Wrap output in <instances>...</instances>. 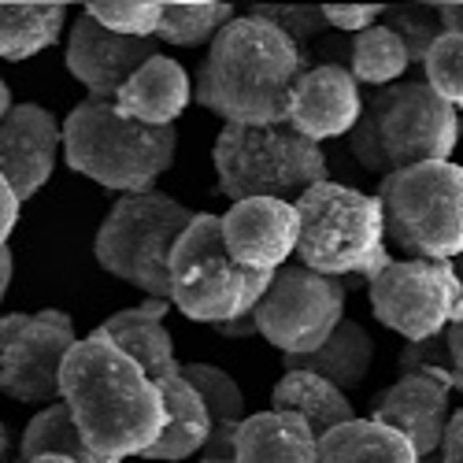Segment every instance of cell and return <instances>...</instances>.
<instances>
[{"label":"cell","mask_w":463,"mask_h":463,"mask_svg":"<svg viewBox=\"0 0 463 463\" xmlns=\"http://www.w3.org/2000/svg\"><path fill=\"white\" fill-rule=\"evenodd\" d=\"M189 222L193 212L167 193H130V197L115 201L108 219L100 222L93 256L108 275L137 286L141 293H148V300H167V260Z\"/></svg>","instance_id":"8"},{"label":"cell","mask_w":463,"mask_h":463,"mask_svg":"<svg viewBox=\"0 0 463 463\" xmlns=\"http://www.w3.org/2000/svg\"><path fill=\"white\" fill-rule=\"evenodd\" d=\"M449 415H452V390L427 374H401L374 397L371 408L374 422L408 438L415 459H427L438 452Z\"/></svg>","instance_id":"17"},{"label":"cell","mask_w":463,"mask_h":463,"mask_svg":"<svg viewBox=\"0 0 463 463\" xmlns=\"http://www.w3.org/2000/svg\"><path fill=\"white\" fill-rule=\"evenodd\" d=\"M219 193L230 201L271 197L293 204L300 193L330 182L326 152L282 127H222L212 148Z\"/></svg>","instance_id":"7"},{"label":"cell","mask_w":463,"mask_h":463,"mask_svg":"<svg viewBox=\"0 0 463 463\" xmlns=\"http://www.w3.org/2000/svg\"><path fill=\"white\" fill-rule=\"evenodd\" d=\"M60 148L71 171L111 193H148L175 167L178 130L141 127L115 111L111 100H79L60 123Z\"/></svg>","instance_id":"3"},{"label":"cell","mask_w":463,"mask_h":463,"mask_svg":"<svg viewBox=\"0 0 463 463\" xmlns=\"http://www.w3.org/2000/svg\"><path fill=\"white\" fill-rule=\"evenodd\" d=\"M401 374H427L449 390H463V319H452L427 341H404L397 356Z\"/></svg>","instance_id":"28"},{"label":"cell","mask_w":463,"mask_h":463,"mask_svg":"<svg viewBox=\"0 0 463 463\" xmlns=\"http://www.w3.org/2000/svg\"><path fill=\"white\" fill-rule=\"evenodd\" d=\"M371 312L404 341H427L441 334L452 319H463V286L452 263L434 260H397L382 267L367 282Z\"/></svg>","instance_id":"10"},{"label":"cell","mask_w":463,"mask_h":463,"mask_svg":"<svg viewBox=\"0 0 463 463\" xmlns=\"http://www.w3.org/2000/svg\"><path fill=\"white\" fill-rule=\"evenodd\" d=\"M360 111L364 93L353 82V74L334 63H312L289 93L286 127L297 130L304 141L323 145L330 137H349Z\"/></svg>","instance_id":"15"},{"label":"cell","mask_w":463,"mask_h":463,"mask_svg":"<svg viewBox=\"0 0 463 463\" xmlns=\"http://www.w3.org/2000/svg\"><path fill=\"white\" fill-rule=\"evenodd\" d=\"M307 71L304 52L271 23L238 15L226 23L193 82V100L226 127H282L289 93Z\"/></svg>","instance_id":"2"},{"label":"cell","mask_w":463,"mask_h":463,"mask_svg":"<svg viewBox=\"0 0 463 463\" xmlns=\"http://www.w3.org/2000/svg\"><path fill=\"white\" fill-rule=\"evenodd\" d=\"M234 463H319V438L289 411H256L238 422Z\"/></svg>","instance_id":"20"},{"label":"cell","mask_w":463,"mask_h":463,"mask_svg":"<svg viewBox=\"0 0 463 463\" xmlns=\"http://www.w3.org/2000/svg\"><path fill=\"white\" fill-rule=\"evenodd\" d=\"M156 52H160L156 37H119L97 26L86 12H79L67 33L63 63L71 79H79L93 100H115L119 86Z\"/></svg>","instance_id":"13"},{"label":"cell","mask_w":463,"mask_h":463,"mask_svg":"<svg viewBox=\"0 0 463 463\" xmlns=\"http://www.w3.org/2000/svg\"><path fill=\"white\" fill-rule=\"evenodd\" d=\"M422 67H427L430 93L459 111V104H463V33H441L430 45V52L422 56Z\"/></svg>","instance_id":"31"},{"label":"cell","mask_w":463,"mask_h":463,"mask_svg":"<svg viewBox=\"0 0 463 463\" xmlns=\"http://www.w3.org/2000/svg\"><path fill=\"white\" fill-rule=\"evenodd\" d=\"M19 212H23V201L15 197V189L8 185V178L0 175V249H8L12 230L19 226Z\"/></svg>","instance_id":"37"},{"label":"cell","mask_w":463,"mask_h":463,"mask_svg":"<svg viewBox=\"0 0 463 463\" xmlns=\"http://www.w3.org/2000/svg\"><path fill=\"white\" fill-rule=\"evenodd\" d=\"M385 249H397L404 260L452 263L463 252V167L419 164L385 175L378 185Z\"/></svg>","instance_id":"6"},{"label":"cell","mask_w":463,"mask_h":463,"mask_svg":"<svg viewBox=\"0 0 463 463\" xmlns=\"http://www.w3.org/2000/svg\"><path fill=\"white\" fill-rule=\"evenodd\" d=\"M171 293L167 300L193 323H226L241 312L249 289V271L226 256L219 215L193 212V222L182 230V238L167 260Z\"/></svg>","instance_id":"9"},{"label":"cell","mask_w":463,"mask_h":463,"mask_svg":"<svg viewBox=\"0 0 463 463\" xmlns=\"http://www.w3.org/2000/svg\"><path fill=\"white\" fill-rule=\"evenodd\" d=\"M60 401L71 408L97 463H127L164 434V397L156 382L100 330L71 345L60 367Z\"/></svg>","instance_id":"1"},{"label":"cell","mask_w":463,"mask_h":463,"mask_svg":"<svg viewBox=\"0 0 463 463\" xmlns=\"http://www.w3.org/2000/svg\"><path fill=\"white\" fill-rule=\"evenodd\" d=\"M319 463H415L408 438L374 419H353L319 438Z\"/></svg>","instance_id":"24"},{"label":"cell","mask_w":463,"mask_h":463,"mask_svg":"<svg viewBox=\"0 0 463 463\" xmlns=\"http://www.w3.org/2000/svg\"><path fill=\"white\" fill-rule=\"evenodd\" d=\"M226 256L245 271H279L297 249V212L286 201L252 197L230 204L226 215H219Z\"/></svg>","instance_id":"14"},{"label":"cell","mask_w":463,"mask_h":463,"mask_svg":"<svg viewBox=\"0 0 463 463\" xmlns=\"http://www.w3.org/2000/svg\"><path fill=\"white\" fill-rule=\"evenodd\" d=\"M319 12H323V19H326V30H337V33L356 37V33H364L367 26L378 23L382 5H367V8H337V5H326V8H319Z\"/></svg>","instance_id":"35"},{"label":"cell","mask_w":463,"mask_h":463,"mask_svg":"<svg viewBox=\"0 0 463 463\" xmlns=\"http://www.w3.org/2000/svg\"><path fill=\"white\" fill-rule=\"evenodd\" d=\"M252 19H263V23H271L275 30H282L289 42L304 52L307 60V45L319 42V37L326 33V19L319 8H282V5H252L249 8Z\"/></svg>","instance_id":"34"},{"label":"cell","mask_w":463,"mask_h":463,"mask_svg":"<svg viewBox=\"0 0 463 463\" xmlns=\"http://www.w3.org/2000/svg\"><path fill=\"white\" fill-rule=\"evenodd\" d=\"M438 459L441 463H463V411L456 408V415H449V427L441 434L438 445Z\"/></svg>","instance_id":"38"},{"label":"cell","mask_w":463,"mask_h":463,"mask_svg":"<svg viewBox=\"0 0 463 463\" xmlns=\"http://www.w3.org/2000/svg\"><path fill=\"white\" fill-rule=\"evenodd\" d=\"M430 8L438 15L441 33H463V5H452V0H445V5H430Z\"/></svg>","instance_id":"39"},{"label":"cell","mask_w":463,"mask_h":463,"mask_svg":"<svg viewBox=\"0 0 463 463\" xmlns=\"http://www.w3.org/2000/svg\"><path fill=\"white\" fill-rule=\"evenodd\" d=\"M12 275H15V256H12V249H0V304H5V297L12 289Z\"/></svg>","instance_id":"41"},{"label":"cell","mask_w":463,"mask_h":463,"mask_svg":"<svg viewBox=\"0 0 463 463\" xmlns=\"http://www.w3.org/2000/svg\"><path fill=\"white\" fill-rule=\"evenodd\" d=\"M12 104H15V100H12V86L0 79V123H5V115L12 111Z\"/></svg>","instance_id":"43"},{"label":"cell","mask_w":463,"mask_h":463,"mask_svg":"<svg viewBox=\"0 0 463 463\" xmlns=\"http://www.w3.org/2000/svg\"><path fill=\"white\" fill-rule=\"evenodd\" d=\"M26 319H30V312H12V316H0V349L26 326Z\"/></svg>","instance_id":"40"},{"label":"cell","mask_w":463,"mask_h":463,"mask_svg":"<svg viewBox=\"0 0 463 463\" xmlns=\"http://www.w3.org/2000/svg\"><path fill=\"white\" fill-rule=\"evenodd\" d=\"M293 212L300 222L293 252L307 271L326 279L360 275L371 282V275L390 263L382 234V204L371 193L341 182H319L293 201Z\"/></svg>","instance_id":"5"},{"label":"cell","mask_w":463,"mask_h":463,"mask_svg":"<svg viewBox=\"0 0 463 463\" xmlns=\"http://www.w3.org/2000/svg\"><path fill=\"white\" fill-rule=\"evenodd\" d=\"M408 52L401 45V37L393 30H385L382 23L367 26L364 33H356L349 42V63L345 71L353 74L356 86H371V90H385L404 79L408 71Z\"/></svg>","instance_id":"26"},{"label":"cell","mask_w":463,"mask_h":463,"mask_svg":"<svg viewBox=\"0 0 463 463\" xmlns=\"http://www.w3.org/2000/svg\"><path fill=\"white\" fill-rule=\"evenodd\" d=\"M459 141V111L427 82H393L364 97L349 148L364 171L393 175L419 164H445Z\"/></svg>","instance_id":"4"},{"label":"cell","mask_w":463,"mask_h":463,"mask_svg":"<svg viewBox=\"0 0 463 463\" xmlns=\"http://www.w3.org/2000/svg\"><path fill=\"white\" fill-rule=\"evenodd\" d=\"M234 19H238L234 5H222V0H208V5H164L156 42H167L178 49L212 45L215 33Z\"/></svg>","instance_id":"29"},{"label":"cell","mask_w":463,"mask_h":463,"mask_svg":"<svg viewBox=\"0 0 463 463\" xmlns=\"http://www.w3.org/2000/svg\"><path fill=\"white\" fill-rule=\"evenodd\" d=\"M178 374L197 390L212 422H241L245 419V393L226 371L212 364H178Z\"/></svg>","instance_id":"30"},{"label":"cell","mask_w":463,"mask_h":463,"mask_svg":"<svg viewBox=\"0 0 463 463\" xmlns=\"http://www.w3.org/2000/svg\"><path fill=\"white\" fill-rule=\"evenodd\" d=\"M193 100V82H189V71L175 60V56H148L130 79L119 86L115 93V111L130 123L141 127H175L178 115L189 108Z\"/></svg>","instance_id":"18"},{"label":"cell","mask_w":463,"mask_h":463,"mask_svg":"<svg viewBox=\"0 0 463 463\" xmlns=\"http://www.w3.org/2000/svg\"><path fill=\"white\" fill-rule=\"evenodd\" d=\"M156 390L164 397V411H167V422H164V434L152 441L141 459H189V456H197L208 430H212V419L197 397V390L175 371V374H164L156 382Z\"/></svg>","instance_id":"21"},{"label":"cell","mask_w":463,"mask_h":463,"mask_svg":"<svg viewBox=\"0 0 463 463\" xmlns=\"http://www.w3.org/2000/svg\"><path fill=\"white\" fill-rule=\"evenodd\" d=\"M271 411H289L300 415L307 427H312L316 438L345 427V422L356 419L353 401L345 397L337 385H330L319 374H307V371H286L275 390H271Z\"/></svg>","instance_id":"23"},{"label":"cell","mask_w":463,"mask_h":463,"mask_svg":"<svg viewBox=\"0 0 463 463\" xmlns=\"http://www.w3.org/2000/svg\"><path fill=\"white\" fill-rule=\"evenodd\" d=\"M67 5H0V60H30L63 42Z\"/></svg>","instance_id":"25"},{"label":"cell","mask_w":463,"mask_h":463,"mask_svg":"<svg viewBox=\"0 0 463 463\" xmlns=\"http://www.w3.org/2000/svg\"><path fill=\"white\" fill-rule=\"evenodd\" d=\"M0 463H15L12 459V434H8L5 422H0Z\"/></svg>","instance_id":"42"},{"label":"cell","mask_w":463,"mask_h":463,"mask_svg":"<svg viewBox=\"0 0 463 463\" xmlns=\"http://www.w3.org/2000/svg\"><path fill=\"white\" fill-rule=\"evenodd\" d=\"M349 286L307 267H279L263 300L256 304V334L282 356H307L345 319Z\"/></svg>","instance_id":"11"},{"label":"cell","mask_w":463,"mask_h":463,"mask_svg":"<svg viewBox=\"0 0 463 463\" xmlns=\"http://www.w3.org/2000/svg\"><path fill=\"white\" fill-rule=\"evenodd\" d=\"M371 364H374V341L353 319H341L334 326V334L319 345L316 353H307V356H282V367L286 371L319 374L330 385H337L341 393L364 385V378L371 374Z\"/></svg>","instance_id":"22"},{"label":"cell","mask_w":463,"mask_h":463,"mask_svg":"<svg viewBox=\"0 0 463 463\" xmlns=\"http://www.w3.org/2000/svg\"><path fill=\"white\" fill-rule=\"evenodd\" d=\"M167 312H171L167 300H145L137 307H123V312L108 316L97 330L111 345H119V349L145 371L148 382H160L164 374L178 371L175 341H171V330L164 323Z\"/></svg>","instance_id":"19"},{"label":"cell","mask_w":463,"mask_h":463,"mask_svg":"<svg viewBox=\"0 0 463 463\" xmlns=\"http://www.w3.org/2000/svg\"><path fill=\"white\" fill-rule=\"evenodd\" d=\"M74 319L60 307L30 312L26 326L0 349V393L19 404H56L60 401V367L71 353Z\"/></svg>","instance_id":"12"},{"label":"cell","mask_w":463,"mask_h":463,"mask_svg":"<svg viewBox=\"0 0 463 463\" xmlns=\"http://www.w3.org/2000/svg\"><path fill=\"white\" fill-rule=\"evenodd\" d=\"M378 23L401 37V45H404V52H408V63H422V56H427L430 45L441 37V26H438V15H434L430 5L382 8Z\"/></svg>","instance_id":"33"},{"label":"cell","mask_w":463,"mask_h":463,"mask_svg":"<svg viewBox=\"0 0 463 463\" xmlns=\"http://www.w3.org/2000/svg\"><path fill=\"white\" fill-rule=\"evenodd\" d=\"M37 456H63V459H74V463H97V456L86 449L79 427H74V419H71V408L63 401L45 404L26 422V430L19 438L15 463L37 459Z\"/></svg>","instance_id":"27"},{"label":"cell","mask_w":463,"mask_h":463,"mask_svg":"<svg viewBox=\"0 0 463 463\" xmlns=\"http://www.w3.org/2000/svg\"><path fill=\"white\" fill-rule=\"evenodd\" d=\"M234 434L238 422H212V430L197 452V463H234Z\"/></svg>","instance_id":"36"},{"label":"cell","mask_w":463,"mask_h":463,"mask_svg":"<svg viewBox=\"0 0 463 463\" xmlns=\"http://www.w3.org/2000/svg\"><path fill=\"white\" fill-rule=\"evenodd\" d=\"M60 156V123L42 104H12L0 123V175L8 178L19 201L45 189Z\"/></svg>","instance_id":"16"},{"label":"cell","mask_w":463,"mask_h":463,"mask_svg":"<svg viewBox=\"0 0 463 463\" xmlns=\"http://www.w3.org/2000/svg\"><path fill=\"white\" fill-rule=\"evenodd\" d=\"M26 463H74V459H63V456H37V459H26Z\"/></svg>","instance_id":"44"},{"label":"cell","mask_w":463,"mask_h":463,"mask_svg":"<svg viewBox=\"0 0 463 463\" xmlns=\"http://www.w3.org/2000/svg\"><path fill=\"white\" fill-rule=\"evenodd\" d=\"M86 15L119 37H156L164 5L156 0H100V5H86Z\"/></svg>","instance_id":"32"}]
</instances>
